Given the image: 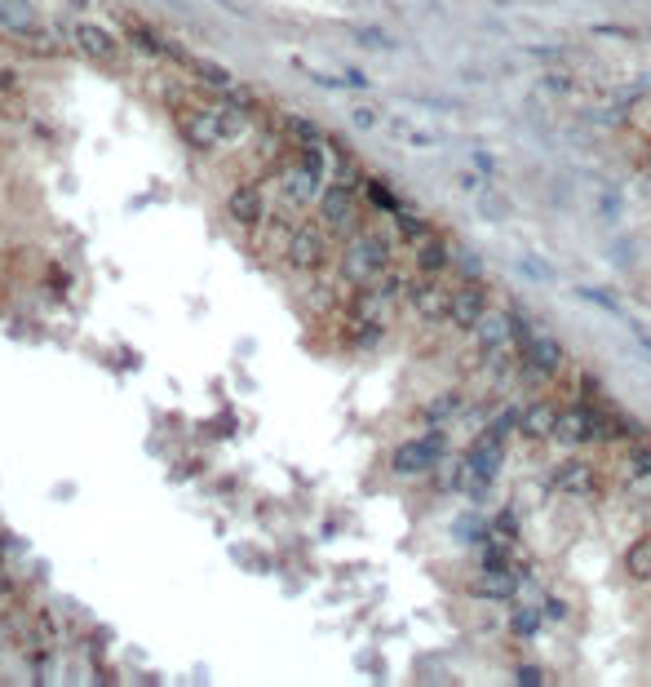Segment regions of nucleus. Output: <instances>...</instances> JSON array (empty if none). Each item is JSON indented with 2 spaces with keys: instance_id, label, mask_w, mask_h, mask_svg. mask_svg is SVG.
<instances>
[{
  "instance_id": "nucleus-11",
  "label": "nucleus",
  "mask_w": 651,
  "mask_h": 687,
  "mask_svg": "<svg viewBox=\"0 0 651 687\" xmlns=\"http://www.w3.org/2000/svg\"><path fill=\"white\" fill-rule=\"evenodd\" d=\"M465 466L496 479L501 475V466H505V439H496L492 430H479V435L470 439V448H465Z\"/></svg>"
},
{
  "instance_id": "nucleus-20",
  "label": "nucleus",
  "mask_w": 651,
  "mask_h": 687,
  "mask_svg": "<svg viewBox=\"0 0 651 687\" xmlns=\"http://www.w3.org/2000/svg\"><path fill=\"white\" fill-rule=\"evenodd\" d=\"M279 129H284V138L293 142V147H306V142H319V125L315 120H306V116H279Z\"/></svg>"
},
{
  "instance_id": "nucleus-27",
  "label": "nucleus",
  "mask_w": 651,
  "mask_h": 687,
  "mask_svg": "<svg viewBox=\"0 0 651 687\" xmlns=\"http://www.w3.org/2000/svg\"><path fill=\"white\" fill-rule=\"evenodd\" d=\"M483 430H492L496 439H505V444H510V435H514V430H519V413H514V408H505V413H496V417H492V422L483 426Z\"/></svg>"
},
{
  "instance_id": "nucleus-22",
  "label": "nucleus",
  "mask_w": 651,
  "mask_h": 687,
  "mask_svg": "<svg viewBox=\"0 0 651 687\" xmlns=\"http://www.w3.org/2000/svg\"><path fill=\"white\" fill-rule=\"evenodd\" d=\"M625 572L634 581H651V537H643V541H634V546H629Z\"/></svg>"
},
{
  "instance_id": "nucleus-24",
  "label": "nucleus",
  "mask_w": 651,
  "mask_h": 687,
  "mask_svg": "<svg viewBox=\"0 0 651 687\" xmlns=\"http://www.w3.org/2000/svg\"><path fill=\"white\" fill-rule=\"evenodd\" d=\"M195 76H200L204 80V85H213V89H222V94H226V89H235V80H231V71H226V67H217V63H209V58H195Z\"/></svg>"
},
{
  "instance_id": "nucleus-36",
  "label": "nucleus",
  "mask_w": 651,
  "mask_h": 687,
  "mask_svg": "<svg viewBox=\"0 0 651 687\" xmlns=\"http://www.w3.org/2000/svg\"><path fill=\"white\" fill-rule=\"evenodd\" d=\"M359 40H364V45H372V49H390V40L377 32V27H364V32H359Z\"/></svg>"
},
{
  "instance_id": "nucleus-18",
  "label": "nucleus",
  "mask_w": 651,
  "mask_h": 687,
  "mask_svg": "<svg viewBox=\"0 0 651 687\" xmlns=\"http://www.w3.org/2000/svg\"><path fill=\"white\" fill-rule=\"evenodd\" d=\"M390 222H395V231H399V240H408V244H421L426 235H434V227L421 213H408V209H395L390 213Z\"/></svg>"
},
{
  "instance_id": "nucleus-19",
  "label": "nucleus",
  "mask_w": 651,
  "mask_h": 687,
  "mask_svg": "<svg viewBox=\"0 0 651 687\" xmlns=\"http://www.w3.org/2000/svg\"><path fill=\"white\" fill-rule=\"evenodd\" d=\"M0 27H9V32L23 36L27 27H36V14H31L27 0H0Z\"/></svg>"
},
{
  "instance_id": "nucleus-28",
  "label": "nucleus",
  "mask_w": 651,
  "mask_h": 687,
  "mask_svg": "<svg viewBox=\"0 0 651 687\" xmlns=\"http://www.w3.org/2000/svg\"><path fill=\"white\" fill-rule=\"evenodd\" d=\"M496 532L483 524V519H457V541H488Z\"/></svg>"
},
{
  "instance_id": "nucleus-25",
  "label": "nucleus",
  "mask_w": 651,
  "mask_h": 687,
  "mask_svg": "<svg viewBox=\"0 0 651 687\" xmlns=\"http://www.w3.org/2000/svg\"><path fill=\"white\" fill-rule=\"evenodd\" d=\"M541 603H536V608H514V617H510V630L519 634V639H532L536 630H541Z\"/></svg>"
},
{
  "instance_id": "nucleus-33",
  "label": "nucleus",
  "mask_w": 651,
  "mask_h": 687,
  "mask_svg": "<svg viewBox=\"0 0 651 687\" xmlns=\"http://www.w3.org/2000/svg\"><path fill=\"white\" fill-rule=\"evenodd\" d=\"M629 461H634L638 475H651V448L647 444H638V439H634V448H629Z\"/></svg>"
},
{
  "instance_id": "nucleus-13",
  "label": "nucleus",
  "mask_w": 651,
  "mask_h": 687,
  "mask_svg": "<svg viewBox=\"0 0 651 687\" xmlns=\"http://www.w3.org/2000/svg\"><path fill=\"white\" fill-rule=\"evenodd\" d=\"M558 430V408L550 399H532V404L519 413V435L532 439V444H545V439H554Z\"/></svg>"
},
{
  "instance_id": "nucleus-6",
  "label": "nucleus",
  "mask_w": 651,
  "mask_h": 687,
  "mask_svg": "<svg viewBox=\"0 0 651 687\" xmlns=\"http://www.w3.org/2000/svg\"><path fill=\"white\" fill-rule=\"evenodd\" d=\"M226 218H231L235 227H244V231L262 227V222L271 218V209H266V191L257 187V182H240V187L226 196Z\"/></svg>"
},
{
  "instance_id": "nucleus-21",
  "label": "nucleus",
  "mask_w": 651,
  "mask_h": 687,
  "mask_svg": "<svg viewBox=\"0 0 651 687\" xmlns=\"http://www.w3.org/2000/svg\"><path fill=\"white\" fill-rule=\"evenodd\" d=\"M465 408V399H461V391H443V395H434L430 404H426V422H434V426H443L448 417H457Z\"/></svg>"
},
{
  "instance_id": "nucleus-17",
  "label": "nucleus",
  "mask_w": 651,
  "mask_h": 687,
  "mask_svg": "<svg viewBox=\"0 0 651 687\" xmlns=\"http://www.w3.org/2000/svg\"><path fill=\"white\" fill-rule=\"evenodd\" d=\"M479 594H488V599H514V590H519V572L505 568V572H483V581L474 586Z\"/></svg>"
},
{
  "instance_id": "nucleus-2",
  "label": "nucleus",
  "mask_w": 651,
  "mask_h": 687,
  "mask_svg": "<svg viewBox=\"0 0 651 687\" xmlns=\"http://www.w3.org/2000/svg\"><path fill=\"white\" fill-rule=\"evenodd\" d=\"M381 271H390V240L377 231H355L341 253V280L346 284H372Z\"/></svg>"
},
{
  "instance_id": "nucleus-32",
  "label": "nucleus",
  "mask_w": 651,
  "mask_h": 687,
  "mask_svg": "<svg viewBox=\"0 0 651 687\" xmlns=\"http://www.w3.org/2000/svg\"><path fill=\"white\" fill-rule=\"evenodd\" d=\"M452 262H457L461 266V275H465V280H474V275H483V262H479V253H457V258H452Z\"/></svg>"
},
{
  "instance_id": "nucleus-3",
  "label": "nucleus",
  "mask_w": 651,
  "mask_h": 687,
  "mask_svg": "<svg viewBox=\"0 0 651 687\" xmlns=\"http://www.w3.org/2000/svg\"><path fill=\"white\" fill-rule=\"evenodd\" d=\"M284 262L293 271H319L328 262V235L324 227H293L288 231V244H284Z\"/></svg>"
},
{
  "instance_id": "nucleus-1",
  "label": "nucleus",
  "mask_w": 651,
  "mask_h": 687,
  "mask_svg": "<svg viewBox=\"0 0 651 687\" xmlns=\"http://www.w3.org/2000/svg\"><path fill=\"white\" fill-rule=\"evenodd\" d=\"M248 125L244 102H209V107H182L178 111V133L186 138V147L195 151H217L231 138H240Z\"/></svg>"
},
{
  "instance_id": "nucleus-7",
  "label": "nucleus",
  "mask_w": 651,
  "mask_h": 687,
  "mask_svg": "<svg viewBox=\"0 0 651 687\" xmlns=\"http://www.w3.org/2000/svg\"><path fill=\"white\" fill-rule=\"evenodd\" d=\"M408 302H412V311H417L426 324H443V320H448V311H452V289L439 280V275H426V280L412 284Z\"/></svg>"
},
{
  "instance_id": "nucleus-35",
  "label": "nucleus",
  "mask_w": 651,
  "mask_h": 687,
  "mask_svg": "<svg viewBox=\"0 0 651 687\" xmlns=\"http://www.w3.org/2000/svg\"><path fill=\"white\" fill-rule=\"evenodd\" d=\"M541 612H545V621H563V617H567V603H563V599H545Z\"/></svg>"
},
{
  "instance_id": "nucleus-34",
  "label": "nucleus",
  "mask_w": 651,
  "mask_h": 687,
  "mask_svg": "<svg viewBox=\"0 0 651 687\" xmlns=\"http://www.w3.org/2000/svg\"><path fill=\"white\" fill-rule=\"evenodd\" d=\"M514 683H523V687H541V683H545V670H536V665H523L519 679H514Z\"/></svg>"
},
{
  "instance_id": "nucleus-39",
  "label": "nucleus",
  "mask_w": 651,
  "mask_h": 687,
  "mask_svg": "<svg viewBox=\"0 0 651 687\" xmlns=\"http://www.w3.org/2000/svg\"><path fill=\"white\" fill-rule=\"evenodd\" d=\"M14 89H18L14 71H0V94H14Z\"/></svg>"
},
{
  "instance_id": "nucleus-8",
  "label": "nucleus",
  "mask_w": 651,
  "mask_h": 687,
  "mask_svg": "<svg viewBox=\"0 0 651 687\" xmlns=\"http://www.w3.org/2000/svg\"><path fill=\"white\" fill-rule=\"evenodd\" d=\"M319 222L328 231H350L355 227V187L346 182H328L324 196H319Z\"/></svg>"
},
{
  "instance_id": "nucleus-10",
  "label": "nucleus",
  "mask_w": 651,
  "mask_h": 687,
  "mask_svg": "<svg viewBox=\"0 0 651 687\" xmlns=\"http://www.w3.org/2000/svg\"><path fill=\"white\" fill-rule=\"evenodd\" d=\"M510 333H514V320L505 311H483V320L474 324V342H479V360H492L510 346Z\"/></svg>"
},
{
  "instance_id": "nucleus-40",
  "label": "nucleus",
  "mask_w": 651,
  "mask_h": 687,
  "mask_svg": "<svg viewBox=\"0 0 651 687\" xmlns=\"http://www.w3.org/2000/svg\"><path fill=\"white\" fill-rule=\"evenodd\" d=\"M457 187H461V191H479V178H474V173H461Z\"/></svg>"
},
{
  "instance_id": "nucleus-29",
  "label": "nucleus",
  "mask_w": 651,
  "mask_h": 687,
  "mask_svg": "<svg viewBox=\"0 0 651 687\" xmlns=\"http://www.w3.org/2000/svg\"><path fill=\"white\" fill-rule=\"evenodd\" d=\"M492 532L501 541H514V537H519V515H514V510H501V515H496V524H492Z\"/></svg>"
},
{
  "instance_id": "nucleus-16",
  "label": "nucleus",
  "mask_w": 651,
  "mask_h": 687,
  "mask_svg": "<svg viewBox=\"0 0 651 687\" xmlns=\"http://www.w3.org/2000/svg\"><path fill=\"white\" fill-rule=\"evenodd\" d=\"M412 253H417V271L421 275H443L452 266V258H457V253L448 249V240H443V235H426L421 244H412Z\"/></svg>"
},
{
  "instance_id": "nucleus-4",
  "label": "nucleus",
  "mask_w": 651,
  "mask_h": 687,
  "mask_svg": "<svg viewBox=\"0 0 651 687\" xmlns=\"http://www.w3.org/2000/svg\"><path fill=\"white\" fill-rule=\"evenodd\" d=\"M483 311H488V284L474 275V280H461L457 289H452V311H448V324L461 328V333H474V324L483 320Z\"/></svg>"
},
{
  "instance_id": "nucleus-15",
  "label": "nucleus",
  "mask_w": 651,
  "mask_h": 687,
  "mask_svg": "<svg viewBox=\"0 0 651 687\" xmlns=\"http://www.w3.org/2000/svg\"><path fill=\"white\" fill-rule=\"evenodd\" d=\"M563 342H558L554 333H545V328H536V337H532V346H527V355H523V364H532V368H541L545 377H554L558 368H563Z\"/></svg>"
},
{
  "instance_id": "nucleus-38",
  "label": "nucleus",
  "mask_w": 651,
  "mask_h": 687,
  "mask_svg": "<svg viewBox=\"0 0 651 687\" xmlns=\"http://www.w3.org/2000/svg\"><path fill=\"white\" fill-rule=\"evenodd\" d=\"M355 125H359V129H372V125H377V116H372L368 107H359V111H355Z\"/></svg>"
},
{
  "instance_id": "nucleus-26",
  "label": "nucleus",
  "mask_w": 651,
  "mask_h": 687,
  "mask_svg": "<svg viewBox=\"0 0 651 687\" xmlns=\"http://www.w3.org/2000/svg\"><path fill=\"white\" fill-rule=\"evenodd\" d=\"M23 49H31V54H40V58H54L62 45L49 32H36V27H27V32H23Z\"/></svg>"
},
{
  "instance_id": "nucleus-31",
  "label": "nucleus",
  "mask_w": 651,
  "mask_h": 687,
  "mask_svg": "<svg viewBox=\"0 0 651 687\" xmlns=\"http://www.w3.org/2000/svg\"><path fill=\"white\" fill-rule=\"evenodd\" d=\"M36 630L45 634V643H58V639H62V630H58L54 612H36Z\"/></svg>"
},
{
  "instance_id": "nucleus-23",
  "label": "nucleus",
  "mask_w": 651,
  "mask_h": 687,
  "mask_svg": "<svg viewBox=\"0 0 651 687\" xmlns=\"http://www.w3.org/2000/svg\"><path fill=\"white\" fill-rule=\"evenodd\" d=\"M372 289L381 293V302H395V297L412 293V280H408V275H399V271H381L377 280H372Z\"/></svg>"
},
{
  "instance_id": "nucleus-41",
  "label": "nucleus",
  "mask_w": 651,
  "mask_h": 687,
  "mask_svg": "<svg viewBox=\"0 0 651 687\" xmlns=\"http://www.w3.org/2000/svg\"><path fill=\"white\" fill-rule=\"evenodd\" d=\"M638 342H643V346H647V351H651V337H647V333H638Z\"/></svg>"
},
{
  "instance_id": "nucleus-5",
  "label": "nucleus",
  "mask_w": 651,
  "mask_h": 687,
  "mask_svg": "<svg viewBox=\"0 0 651 687\" xmlns=\"http://www.w3.org/2000/svg\"><path fill=\"white\" fill-rule=\"evenodd\" d=\"M448 457L443 448H434L426 435L421 439H408V444L395 448V457H390V470L403 479H417V475H430V470H439V461Z\"/></svg>"
},
{
  "instance_id": "nucleus-30",
  "label": "nucleus",
  "mask_w": 651,
  "mask_h": 687,
  "mask_svg": "<svg viewBox=\"0 0 651 687\" xmlns=\"http://www.w3.org/2000/svg\"><path fill=\"white\" fill-rule=\"evenodd\" d=\"M364 187H368V200L377 204V209H386V213H395V209H399V200L390 196V191L381 187V182H364Z\"/></svg>"
},
{
  "instance_id": "nucleus-14",
  "label": "nucleus",
  "mask_w": 651,
  "mask_h": 687,
  "mask_svg": "<svg viewBox=\"0 0 651 687\" xmlns=\"http://www.w3.org/2000/svg\"><path fill=\"white\" fill-rule=\"evenodd\" d=\"M124 32H129V40L138 49H147V54H155V58H173V63H191V58L182 54L178 45H173L169 36H160L155 27H147V23H138V18H124Z\"/></svg>"
},
{
  "instance_id": "nucleus-12",
  "label": "nucleus",
  "mask_w": 651,
  "mask_h": 687,
  "mask_svg": "<svg viewBox=\"0 0 651 687\" xmlns=\"http://www.w3.org/2000/svg\"><path fill=\"white\" fill-rule=\"evenodd\" d=\"M554 488L567 492V497L585 501L598 492V470L589 466V461H563V466H554Z\"/></svg>"
},
{
  "instance_id": "nucleus-37",
  "label": "nucleus",
  "mask_w": 651,
  "mask_h": 687,
  "mask_svg": "<svg viewBox=\"0 0 651 687\" xmlns=\"http://www.w3.org/2000/svg\"><path fill=\"white\" fill-rule=\"evenodd\" d=\"M9 603H14V586H9V577H5V572H0V612H5Z\"/></svg>"
},
{
  "instance_id": "nucleus-9",
  "label": "nucleus",
  "mask_w": 651,
  "mask_h": 687,
  "mask_svg": "<svg viewBox=\"0 0 651 687\" xmlns=\"http://www.w3.org/2000/svg\"><path fill=\"white\" fill-rule=\"evenodd\" d=\"M76 49L89 58V63H102V67H116L120 63V40L107 32V27H98V23H80L76 32Z\"/></svg>"
}]
</instances>
